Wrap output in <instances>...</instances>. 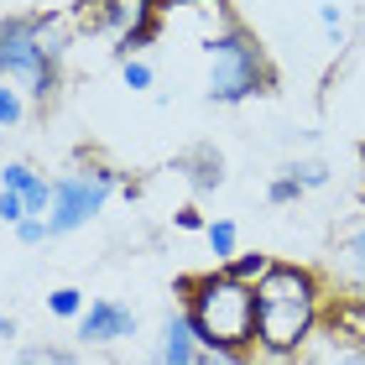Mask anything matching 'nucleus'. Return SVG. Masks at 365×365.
<instances>
[{
    "label": "nucleus",
    "instance_id": "f257e3e1",
    "mask_svg": "<svg viewBox=\"0 0 365 365\" xmlns=\"http://www.w3.org/2000/svg\"><path fill=\"white\" fill-rule=\"evenodd\" d=\"M324 282L297 261H272V272L256 282V355L287 365L303 344L324 329Z\"/></svg>",
    "mask_w": 365,
    "mask_h": 365
},
{
    "label": "nucleus",
    "instance_id": "f03ea898",
    "mask_svg": "<svg viewBox=\"0 0 365 365\" xmlns=\"http://www.w3.org/2000/svg\"><path fill=\"white\" fill-rule=\"evenodd\" d=\"M68 47H73V26L58 11L0 16V78L16 84L31 105H53L58 99Z\"/></svg>",
    "mask_w": 365,
    "mask_h": 365
},
{
    "label": "nucleus",
    "instance_id": "7ed1b4c3",
    "mask_svg": "<svg viewBox=\"0 0 365 365\" xmlns=\"http://www.w3.org/2000/svg\"><path fill=\"white\" fill-rule=\"evenodd\" d=\"M182 313L204 350L220 355H256V287L235 282L225 267L182 282Z\"/></svg>",
    "mask_w": 365,
    "mask_h": 365
},
{
    "label": "nucleus",
    "instance_id": "20e7f679",
    "mask_svg": "<svg viewBox=\"0 0 365 365\" xmlns=\"http://www.w3.org/2000/svg\"><path fill=\"white\" fill-rule=\"evenodd\" d=\"M261 89H272V58L256 42V31L225 16L204 37V94L214 105H245Z\"/></svg>",
    "mask_w": 365,
    "mask_h": 365
},
{
    "label": "nucleus",
    "instance_id": "39448f33",
    "mask_svg": "<svg viewBox=\"0 0 365 365\" xmlns=\"http://www.w3.org/2000/svg\"><path fill=\"white\" fill-rule=\"evenodd\" d=\"M115 188H125V178L110 162H84V168L63 173L58 188H53V209H47V235L58 240V235H73V230L94 225Z\"/></svg>",
    "mask_w": 365,
    "mask_h": 365
},
{
    "label": "nucleus",
    "instance_id": "423d86ee",
    "mask_svg": "<svg viewBox=\"0 0 365 365\" xmlns=\"http://www.w3.org/2000/svg\"><path fill=\"white\" fill-rule=\"evenodd\" d=\"M73 16H78L84 31L110 37L120 63L130 58V47H141L157 31V0H78Z\"/></svg>",
    "mask_w": 365,
    "mask_h": 365
},
{
    "label": "nucleus",
    "instance_id": "0eeeda50",
    "mask_svg": "<svg viewBox=\"0 0 365 365\" xmlns=\"http://www.w3.org/2000/svg\"><path fill=\"white\" fill-rule=\"evenodd\" d=\"M78 329V350H110L120 339H136V313H130L120 297H89Z\"/></svg>",
    "mask_w": 365,
    "mask_h": 365
},
{
    "label": "nucleus",
    "instance_id": "6e6552de",
    "mask_svg": "<svg viewBox=\"0 0 365 365\" xmlns=\"http://www.w3.org/2000/svg\"><path fill=\"white\" fill-rule=\"evenodd\" d=\"M0 188L16 193L26 204V220H47V209H53V188H58V178H47L37 173L31 162H6L0 168Z\"/></svg>",
    "mask_w": 365,
    "mask_h": 365
},
{
    "label": "nucleus",
    "instance_id": "1a4fd4ad",
    "mask_svg": "<svg viewBox=\"0 0 365 365\" xmlns=\"http://www.w3.org/2000/svg\"><path fill=\"white\" fill-rule=\"evenodd\" d=\"M198 355H204V344H198L188 313L173 308L168 319H162L157 329V350H152V365H198Z\"/></svg>",
    "mask_w": 365,
    "mask_h": 365
},
{
    "label": "nucleus",
    "instance_id": "9d476101",
    "mask_svg": "<svg viewBox=\"0 0 365 365\" xmlns=\"http://www.w3.org/2000/svg\"><path fill=\"white\" fill-rule=\"evenodd\" d=\"M324 334L339 350H365V297H329L324 303Z\"/></svg>",
    "mask_w": 365,
    "mask_h": 365
},
{
    "label": "nucleus",
    "instance_id": "9b49d317",
    "mask_svg": "<svg viewBox=\"0 0 365 365\" xmlns=\"http://www.w3.org/2000/svg\"><path fill=\"white\" fill-rule=\"evenodd\" d=\"M334 277L350 297H365V225L344 230L334 245Z\"/></svg>",
    "mask_w": 365,
    "mask_h": 365
},
{
    "label": "nucleus",
    "instance_id": "f8f14e48",
    "mask_svg": "<svg viewBox=\"0 0 365 365\" xmlns=\"http://www.w3.org/2000/svg\"><path fill=\"white\" fill-rule=\"evenodd\" d=\"M178 168L188 173V188H193V193H214V188L225 182V162H220V152H214V146H193Z\"/></svg>",
    "mask_w": 365,
    "mask_h": 365
},
{
    "label": "nucleus",
    "instance_id": "ddd939ff",
    "mask_svg": "<svg viewBox=\"0 0 365 365\" xmlns=\"http://www.w3.org/2000/svg\"><path fill=\"white\" fill-rule=\"evenodd\" d=\"M204 240H209V256H214V267H230V261L240 256V230H235V220H209Z\"/></svg>",
    "mask_w": 365,
    "mask_h": 365
},
{
    "label": "nucleus",
    "instance_id": "4468645a",
    "mask_svg": "<svg viewBox=\"0 0 365 365\" xmlns=\"http://www.w3.org/2000/svg\"><path fill=\"white\" fill-rule=\"evenodd\" d=\"M84 308H89V297L78 287H53V292H47V313L63 319V324H78V319H84Z\"/></svg>",
    "mask_w": 365,
    "mask_h": 365
},
{
    "label": "nucleus",
    "instance_id": "2eb2a0df",
    "mask_svg": "<svg viewBox=\"0 0 365 365\" xmlns=\"http://www.w3.org/2000/svg\"><path fill=\"white\" fill-rule=\"evenodd\" d=\"M11 365H78V350H63V344H26V350H16Z\"/></svg>",
    "mask_w": 365,
    "mask_h": 365
},
{
    "label": "nucleus",
    "instance_id": "dca6fc26",
    "mask_svg": "<svg viewBox=\"0 0 365 365\" xmlns=\"http://www.w3.org/2000/svg\"><path fill=\"white\" fill-rule=\"evenodd\" d=\"M225 272L235 277V282H245V287H256V282H261V277L272 272V256H267V251H240V256L230 261Z\"/></svg>",
    "mask_w": 365,
    "mask_h": 365
},
{
    "label": "nucleus",
    "instance_id": "f3484780",
    "mask_svg": "<svg viewBox=\"0 0 365 365\" xmlns=\"http://www.w3.org/2000/svg\"><path fill=\"white\" fill-rule=\"evenodd\" d=\"M21 120H26V94L0 78V130H11V125H21Z\"/></svg>",
    "mask_w": 365,
    "mask_h": 365
},
{
    "label": "nucleus",
    "instance_id": "a211bd4d",
    "mask_svg": "<svg viewBox=\"0 0 365 365\" xmlns=\"http://www.w3.org/2000/svg\"><path fill=\"white\" fill-rule=\"evenodd\" d=\"M120 84H125L130 94H146V89L157 84V68H152L146 58H125V63H120Z\"/></svg>",
    "mask_w": 365,
    "mask_h": 365
},
{
    "label": "nucleus",
    "instance_id": "6ab92c4d",
    "mask_svg": "<svg viewBox=\"0 0 365 365\" xmlns=\"http://www.w3.org/2000/svg\"><path fill=\"white\" fill-rule=\"evenodd\" d=\"M319 26H324L329 47H344V37H350V26H344V11L334 6V0H319Z\"/></svg>",
    "mask_w": 365,
    "mask_h": 365
},
{
    "label": "nucleus",
    "instance_id": "aec40b11",
    "mask_svg": "<svg viewBox=\"0 0 365 365\" xmlns=\"http://www.w3.org/2000/svg\"><path fill=\"white\" fill-rule=\"evenodd\" d=\"M267 198H272L277 209H287V204H297V198H303V188H297L292 173H277V178L267 182Z\"/></svg>",
    "mask_w": 365,
    "mask_h": 365
},
{
    "label": "nucleus",
    "instance_id": "412c9836",
    "mask_svg": "<svg viewBox=\"0 0 365 365\" xmlns=\"http://www.w3.org/2000/svg\"><path fill=\"white\" fill-rule=\"evenodd\" d=\"M282 173H292L297 178V188H324V182H329V168H324V162H292V168H282Z\"/></svg>",
    "mask_w": 365,
    "mask_h": 365
},
{
    "label": "nucleus",
    "instance_id": "4be33fe9",
    "mask_svg": "<svg viewBox=\"0 0 365 365\" xmlns=\"http://www.w3.org/2000/svg\"><path fill=\"white\" fill-rule=\"evenodd\" d=\"M11 235H16V245H21V251H37V245L53 240V235H47V220H21Z\"/></svg>",
    "mask_w": 365,
    "mask_h": 365
},
{
    "label": "nucleus",
    "instance_id": "5701e85b",
    "mask_svg": "<svg viewBox=\"0 0 365 365\" xmlns=\"http://www.w3.org/2000/svg\"><path fill=\"white\" fill-rule=\"evenodd\" d=\"M26 220V204H21V198H16V193H6V188H0V225H21Z\"/></svg>",
    "mask_w": 365,
    "mask_h": 365
},
{
    "label": "nucleus",
    "instance_id": "b1692460",
    "mask_svg": "<svg viewBox=\"0 0 365 365\" xmlns=\"http://www.w3.org/2000/svg\"><path fill=\"white\" fill-rule=\"evenodd\" d=\"M173 225H178V230H209V220H204L198 209H178V214H173Z\"/></svg>",
    "mask_w": 365,
    "mask_h": 365
},
{
    "label": "nucleus",
    "instance_id": "393cba45",
    "mask_svg": "<svg viewBox=\"0 0 365 365\" xmlns=\"http://www.w3.org/2000/svg\"><path fill=\"white\" fill-rule=\"evenodd\" d=\"M78 365H120L110 350H78Z\"/></svg>",
    "mask_w": 365,
    "mask_h": 365
},
{
    "label": "nucleus",
    "instance_id": "a878e982",
    "mask_svg": "<svg viewBox=\"0 0 365 365\" xmlns=\"http://www.w3.org/2000/svg\"><path fill=\"white\" fill-rule=\"evenodd\" d=\"M16 339V319H11V313H0V344H11Z\"/></svg>",
    "mask_w": 365,
    "mask_h": 365
},
{
    "label": "nucleus",
    "instance_id": "bb28decb",
    "mask_svg": "<svg viewBox=\"0 0 365 365\" xmlns=\"http://www.w3.org/2000/svg\"><path fill=\"white\" fill-rule=\"evenodd\" d=\"M339 365H365V350H344V355H339Z\"/></svg>",
    "mask_w": 365,
    "mask_h": 365
},
{
    "label": "nucleus",
    "instance_id": "cd10ccee",
    "mask_svg": "<svg viewBox=\"0 0 365 365\" xmlns=\"http://www.w3.org/2000/svg\"><path fill=\"white\" fill-rule=\"evenodd\" d=\"M360 198H365V182H360Z\"/></svg>",
    "mask_w": 365,
    "mask_h": 365
}]
</instances>
